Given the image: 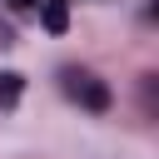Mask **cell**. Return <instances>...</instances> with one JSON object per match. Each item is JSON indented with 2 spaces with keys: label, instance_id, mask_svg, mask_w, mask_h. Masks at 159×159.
<instances>
[{
  "label": "cell",
  "instance_id": "cell-4",
  "mask_svg": "<svg viewBox=\"0 0 159 159\" xmlns=\"http://www.w3.org/2000/svg\"><path fill=\"white\" fill-rule=\"evenodd\" d=\"M0 45H10V25H0Z\"/></svg>",
  "mask_w": 159,
  "mask_h": 159
},
{
  "label": "cell",
  "instance_id": "cell-1",
  "mask_svg": "<svg viewBox=\"0 0 159 159\" xmlns=\"http://www.w3.org/2000/svg\"><path fill=\"white\" fill-rule=\"evenodd\" d=\"M60 80H65V89H70L75 99H84L94 114L109 109V84H104V80H94V75H84V70H60Z\"/></svg>",
  "mask_w": 159,
  "mask_h": 159
},
{
  "label": "cell",
  "instance_id": "cell-3",
  "mask_svg": "<svg viewBox=\"0 0 159 159\" xmlns=\"http://www.w3.org/2000/svg\"><path fill=\"white\" fill-rule=\"evenodd\" d=\"M20 89H25V75L20 70H0V104H15Z\"/></svg>",
  "mask_w": 159,
  "mask_h": 159
},
{
  "label": "cell",
  "instance_id": "cell-2",
  "mask_svg": "<svg viewBox=\"0 0 159 159\" xmlns=\"http://www.w3.org/2000/svg\"><path fill=\"white\" fill-rule=\"evenodd\" d=\"M40 20H45V30H50V35H65V30H70V10H65V0H45Z\"/></svg>",
  "mask_w": 159,
  "mask_h": 159
},
{
  "label": "cell",
  "instance_id": "cell-5",
  "mask_svg": "<svg viewBox=\"0 0 159 159\" xmlns=\"http://www.w3.org/2000/svg\"><path fill=\"white\" fill-rule=\"evenodd\" d=\"M10 5H20V10H30V5H40V0H10Z\"/></svg>",
  "mask_w": 159,
  "mask_h": 159
}]
</instances>
